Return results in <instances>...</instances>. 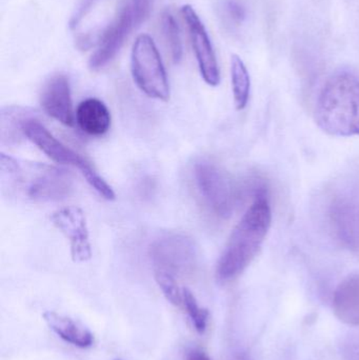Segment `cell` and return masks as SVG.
Listing matches in <instances>:
<instances>
[{
  "label": "cell",
  "instance_id": "cell-12",
  "mask_svg": "<svg viewBox=\"0 0 359 360\" xmlns=\"http://www.w3.org/2000/svg\"><path fill=\"white\" fill-rule=\"evenodd\" d=\"M39 103L44 111L60 124L72 127L75 122L71 86L63 74H56L46 80L39 95Z\"/></svg>",
  "mask_w": 359,
  "mask_h": 360
},
{
  "label": "cell",
  "instance_id": "cell-5",
  "mask_svg": "<svg viewBox=\"0 0 359 360\" xmlns=\"http://www.w3.org/2000/svg\"><path fill=\"white\" fill-rule=\"evenodd\" d=\"M131 72L139 89L151 98L167 101L170 98L168 76L153 38L141 34L131 52Z\"/></svg>",
  "mask_w": 359,
  "mask_h": 360
},
{
  "label": "cell",
  "instance_id": "cell-7",
  "mask_svg": "<svg viewBox=\"0 0 359 360\" xmlns=\"http://www.w3.org/2000/svg\"><path fill=\"white\" fill-rule=\"evenodd\" d=\"M149 252L157 270L172 275L189 272L197 260V248L194 241L178 233H168L157 237L150 245Z\"/></svg>",
  "mask_w": 359,
  "mask_h": 360
},
{
  "label": "cell",
  "instance_id": "cell-6",
  "mask_svg": "<svg viewBox=\"0 0 359 360\" xmlns=\"http://www.w3.org/2000/svg\"><path fill=\"white\" fill-rule=\"evenodd\" d=\"M194 174L198 191L209 209L218 217H231L242 199V188L212 162H198Z\"/></svg>",
  "mask_w": 359,
  "mask_h": 360
},
{
  "label": "cell",
  "instance_id": "cell-23",
  "mask_svg": "<svg viewBox=\"0 0 359 360\" xmlns=\"http://www.w3.org/2000/svg\"><path fill=\"white\" fill-rule=\"evenodd\" d=\"M134 14L137 27L145 22L149 17L152 8V0H128Z\"/></svg>",
  "mask_w": 359,
  "mask_h": 360
},
{
  "label": "cell",
  "instance_id": "cell-22",
  "mask_svg": "<svg viewBox=\"0 0 359 360\" xmlns=\"http://www.w3.org/2000/svg\"><path fill=\"white\" fill-rule=\"evenodd\" d=\"M98 1L99 0H78L77 4L72 13L71 18H70V27L76 29Z\"/></svg>",
  "mask_w": 359,
  "mask_h": 360
},
{
  "label": "cell",
  "instance_id": "cell-21",
  "mask_svg": "<svg viewBox=\"0 0 359 360\" xmlns=\"http://www.w3.org/2000/svg\"><path fill=\"white\" fill-rule=\"evenodd\" d=\"M223 8L228 18L234 25H240L246 20L247 8L240 0H227Z\"/></svg>",
  "mask_w": 359,
  "mask_h": 360
},
{
  "label": "cell",
  "instance_id": "cell-15",
  "mask_svg": "<svg viewBox=\"0 0 359 360\" xmlns=\"http://www.w3.org/2000/svg\"><path fill=\"white\" fill-rule=\"evenodd\" d=\"M44 321L57 336L80 349L90 348L94 344L92 332L81 323L52 311L44 312Z\"/></svg>",
  "mask_w": 359,
  "mask_h": 360
},
{
  "label": "cell",
  "instance_id": "cell-20",
  "mask_svg": "<svg viewBox=\"0 0 359 360\" xmlns=\"http://www.w3.org/2000/svg\"><path fill=\"white\" fill-rule=\"evenodd\" d=\"M155 281L158 287L162 290L166 300L171 304L175 307H179L183 304V291L179 289L176 281H175L174 275L166 271L156 270Z\"/></svg>",
  "mask_w": 359,
  "mask_h": 360
},
{
  "label": "cell",
  "instance_id": "cell-9",
  "mask_svg": "<svg viewBox=\"0 0 359 360\" xmlns=\"http://www.w3.org/2000/svg\"><path fill=\"white\" fill-rule=\"evenodd\" d=\"M181 15L189 30L192 48L195 53L196 60L202 77L211 86H217L221 82V72L212 42L202 19L193 6L185 4L181 8Z\"/></svg>",
  "mask_w": 359,
  "mask_h": 360
},
{
  "label": "cell",
  "instance_id": "cell-18",
  "mask_svg": "<svg viewBox=\"0 0 359 360\" xmlns=\"http://www.w3.org/2000/svg\"><path fill=\"white\" fill-rule=\"evenodd\" d=\"M162 27L166 41L170 48L171 55L175 63H181L183 58V42H181V31L178 23L174 16L169 11L164 13L162 18Z\"/></svg>",
  "mask_w": 359,
  "mask_h": 360
},
{
  "label": "cell",
  "instance_id": "cell-3",
  "mask_svg": "<svg viewBox=\"0 0 359 360\" xmlns=\"http://www.w3.org/2000/svg\"><path fill=\"white\" fill-rule=\"evenodd\" d=\"M318 126L331 136H359V77L334 74L322 86L314 111Z\"/></svg>",
  "mask_w": 359,
  "mask_h": 360
},
{
  "label": "cell",
  "instance_id": "cell-2",
  "mask_svg": "<svg viewBox=\"0 0 359 360\" xmlns=\"http://www.w3.org/2000/svg\"><path fill=\"white\" fill-rule=\"evenodd\" d=\"M0 179L8 195L32 202L63 200L73 188V179L65 169L6 154L0 156Z\"/></svg>",
  "mask_w": 359,
  "mask_h": 360
},
{
  "label": "cell",
  "instance_id": "cell-11",
  "mask_svg": "<svg viewBox=\"0 0 359 360\" xmlns=\"http://www.w3.org/2000/svg\"><path fill=\"white\" fill-rule=\"evenodd\" d=\"M53 224L60 231L71 245L72 259L75 262H88L92 256L86 216L76 207H63L51 217Z\"/></svg>",
  "mask_w": 359,
  "mask_h": 360
},
{
  "label": "cell",
  "instance_id": "cell-17",
  "mask_svg": "<svg viewBox=\"0 0 359 360\" xmlns=\"http://www.w3.org/2000/svg\"><path fill=\"white\" fill-rule=\"evenodd\" d=\"M231 82L236 109L242 111L250 98L251 79L246 65L236 54L231 56Z\"/></svg>",
  "mask_w": 359,
  "mask_h": 360
},
{
  "label": "cell",
  "instance_id": "cell-14",
  "mask_svg": "<svg viewBox=\"0 0 359 360\" xmlns=\"http://www.w3.org/2000/svg\"><path fill=\"white\" fill-rule=\"evenodd\" d=\"M75 120L80 130L90 136H103L111 127L109 109L97 98L81 101L76 110Z\"/></svg>",
  "mask_w": 359,
  "mask_h": 360
},
{
  "label": "cell",
  "instance_id": "cell-8",
  "mask_svg": "<svg viewBox=\"0 0 359 360\" xmlns=\"http://www.w3.org/2000/svg\"><path fill=\"white\" fill-rule=\"evenodd\" d=\"M327 218L339 245L359 254V196L349 193L335 195L329 203Z\"/></svg>",
  "mask_w": 359,
  "mask_h": 360
},
{
  "label": "cell",
  "instance_id": "cell-16",
  "mask_svg": "<svg viewBox=\"0 0 359 360\" xmlns=\"http://www.w3.org/2000/svg\"><path fill=\"white\" fill-rule=\"evenodd\" d=\"M35 113L19 107H10L1 111L2 143H16L23 134V124Z\"/></svg>",
  "mask_w": 359,
  "mask_h": 360
},
{
  "label": "cell",
  "instance_id": "cell-4",
  "mask_svg": "<svg viewBox=\"0 0 359 360\" xmlns=\"http://www.w3.org/2000/svg\"><path fill=\"white\" fill-rule=\"evenodd\" d=\"M23 134L31 141L40 151L57 164L76 167L81 172L88 184L98 192L103 198L113 200L115 198L113 190L92 168L84 158L76 153L71 148L63 145L53 136L44 124H40L35 116L29 118L23 124Z\"/></svg>",
  "mask_w": 359,
  "mask_h": 360
},
{
  "label": "cell",
  "instance_id": "cell-25",
  "mask_svg": "<svg viewBox=\"0 0 359 360\" xmlns=\"http://www.w3.org/2000/svg\"><path fill=\"white\" fill-rule=\"evenodd\" d=\"M236 360H250V359H249V357L247 356V355L242 354L238 355L237 359H236Z\"/></svg>",
  "mask_w": 359,
  "mask_h": 360
},
{
  "label": "cell",
  "instance_id": "cell-1",
  "mask_svg": "<svg viewBox=\"0 0 359 360\" xmlns=\"http://www.w3.org/2000/svg\"><path fill=\"white\" fill-rule=\"evenodd\" d=\"M272 224L268 190L255 195L253 202L234 228L217 262L216 277L221 283L237 278L261 251Z\"/></svg>",
  "mask_w": 359,
  "mask_h": 360
},
{
  "label": "cell",
  "instance_id": "cell-19",
  "mask_svg": "<svg viewBox=\"0 0 359 360\" xmlns=\"http://www.w3.org/2000/svg\"><path fill=\"white\" fill-rule=\"evenodd\" d=\"M183 304L185 310L191 319L192 323L195 328L196 332L200 334H204L208 326L209 316L210 313L207 309L202 308L198 304L194 294L189 289L185 288L183 289Z\"/></svg>",
  "mask_w": 359,
  "mask_h": 360
},
{
  "label": "cell",
  "instance_id": "cell-24",
  "mask_svg": "<svg viewBox=\"0 0 359 360\" xmlns=\"http://www.w3.org/2000/svg\"><path fill=\"white\" fill-rule=\"evenodd\" d=\"M185 360H212L204 351L200 349H191L185 354Z\"/></svg>",
  "mask_w": 359,
  "mask_h": 360
},
{
  "label": "cell",
  "instance_id": "cell-10",
  "mask_svg": "<svg viewBox=\"0 0 359 360\" xmlns=\"http://www.w3.org/2000/svg\"><path fill=\"white\" fill-rule=\"evenodd\" d=\"M136 27L137 23L132 8L126 1L111 25L101 34L98 46L89 60V68L92 71H98L111 63L124 46L131 32Z\"/></svg>",
  "mask_w": 359,
  "mask_h": 360
},
{
  "label": "cell",
  "instance_id": "cell-13",
  "mask_svg": "<svg viewBox=\"0 0 359 360\" xmlns=\"http://www.w3.org/2000/svg\"><path fill=\"white\" fill-rule=\"evenodd\" d=\"M333 312L348 326H359V272L346 277L333 294Z\"/></svg>",
  "mask_w": 359,
  "mask_h": 360
}]
</instances>
